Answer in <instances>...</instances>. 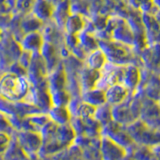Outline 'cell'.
<instances>
[{
	"instance_id": "cell-1",
	"label": "cell",
	"mask_w": 160,
	"mask_h": 160,
	"mask_svg": "<svg viewBox=\"0 0 160 160\" xmlns=\"http://www.w3.org/2000/svg\"><path fill=\"white\" fill-rule=\"evenodd\" d=\"M33 87L27 76L6 72L0 77V98L7 102H24Z\"/></svg>"
},
{
	"instance_id": "cell-2",
	"label": "cell",
	"mask_w": 160,
	"mask_h": 160,
	"mask_svg": "<svg viewBox=\"0 0 160 160\" xmlns=\"http://www.w3.org/2000/svg\"><path fill=\"white\" fill-rule=\"evenodd\" d=\"M16 140L19 146L26 154L27 157L37 156L43 145V139L40 132L29 130H18Z\"/></svg>"
},
{
	"instance_id": "cell-3",
	"label": "cell",
	"mask_w": 160,
	"mask_h": 160,
	"mask_svg": "<svg viewBox=\"0 0 160 160\" xmlns=\"http://www.w3.org/2000/svg\"><path fill=\"white\" fill-rule=\"evenodd\" d=\"M100 150L102 160H123L126 156L125 148L106 136L100 139Z\"/></svg>"
},
{
	"instance_id": "cell-4",
	"label": "cell",
	"mask_w": 160,
	"mask_h": 160,
	"mask_svg": "<svg viewBox=\"0 0 160 160\" xmlns=\"http://www.w3.org/2000/svg\"><path fill=\"white\" fill-rule=\"evenodd\" d=\"M106 94V102L111 106L122 104L128 99L130 90L121 83L113 84L105 90Z\"/></svg>"
},
{
	"instance_id": "cell-5",
	"label": "cell",
	"mask_w": 160,
	"mask_h": 160,
	"mask_svg": "<svg viewBox=\"0 0 160 160\" xmlns=\"http://www.w3.org/2000/svg\"><path fill=\"white\" fill-rule=\"evenodd\" d=\"M101 77V72L97 70H93L85 65L79 72V82L81 87V93L88 91L90 89L96 88L97 83Z\"/></svg>"
},
{
	"instance_id": "cell-6",
	"label": "cell",
	"mask_w": 160,
	"mask_h": 160,
	"mask_svg": "<svg viewBox=\"0 0 160 160\" xmlns=\"http://www.w3.org/2000/svg\"><path fill=\"white\" fill-rule=\"evenodd\" d=\"M47 114L50 120L59 126L69 124L73 117L68 106H52Z\"/></svg>"
},
{
	"instance_id": "cell-7",
	"label": "cell",
	"mask_w": 160,
	"mask_h": 160,
	"mask_svg": "<svg viewBox=\"0 0 160 160\" xmlns=\"http://www.w3.org/2000/svg\"><path fill=\"white\" fill-rule=\"evenodd\" d=\"M43 44L42 35L38 32H31L27 33L22 39L21 49L30 53H37L41 50Z\"/></svg>"
},
{
	"instance_id": "cell-8",
	"label": "cell",
	"mask_w": 160,
	"mask_h": 160,
	"mask_svg": "<svg viewBox=\"0 0 160 160\" xmlns=\"http://www.w3.org/2000/svg\"><path fill=\"white\" fill-rule=\"evenodd\" d=\"M80 97H81L82 101L92 105L94 107H99L107 103L105 90L100 88H93L88 90V91H84L81 93Z\"/></svg>"
},
{
	"instance_id": "cell-9",
	"label": "cell",
	"mask_w": 160,
	"mask_h": 160,
	"mask_svg": "<svg viewBox=\"0 0 160 160\" xmlns=\"http://www.w3.org/2000/svg\"><path fill=\"white\" fill-rule=\"evenodd\" d=\"M107 63V56L102 49H95L91 51L86 57V66L93 70L101 71Z\"/></svg>"
},
{
	"instance_id": "cell-10",
	"label": "cell",
	"mask_w": 160,
	"mask_h": 160,
	"mask_svg": "<svg viewBox=\"0 0 160 160\" xmlns=\"http://www.w3.org/2000/svg\"><path fill=\"white\" fill-rule=\"evenodd\" d=\"M140 79H141V76H140L139 69L137 67L133 65H128L125 67L123 85H125L129 90L135 91L140 83Z\"/></svg>"
},
{
	"instance_id": "cell-11",
	"label": "cell",
	"mask_w": 160,
	"mask_h": 160,
	"mask_svg": "<svg viewBox=\"0 0 160 160\" xmlns=\"http://www.w3.org/2000/svg\"><path fill=\"white\" fill-rule=\"evenodd\" d=\"M94 119L98 121L100 124L104 126L110 122L113 121V117H112V106L109 105L108 103L101 105L96 108V112L94 115Z\"/></svg>"
},
{
	"instance_id": "cell-12",
	"label": "cell",
	"mask_w": 160,
	"mask_h": 160,
	"mask_svg": "<svg viewBox=\"0 0 160 160\" xmlns=\"http://www.w3.org/2000/svg\"><path fill=\"white\" fill-rule=\"evenodd\" d=\"M83 20L81 16L78 14L71 15L69 16L65 22V28H66L68 34H73V35H77L80 32H82L83 29Z\"/></svg>"
},
{
	"instance_id": "cell-13",
	"label": "cell",
	"mask_w": 160,
	"mask_h": 160,
	"mask_svg": "<svg viewBox=\"0 0 160 160\" xmlns=\"http://www.w3.org/2000/svg\"><path fill=\"white\" fill-rule=\"evenodd\" d=\"M33 11L35 13V17L39 19H45L50 16L52 9L46 0H37L35 2Z\"/></svg>"
},
{
	"instance_id": "cell-14",
	"label": "cell",
	"mask_w": 160,
	"mask_h": 160,
	"mask_svg": "<svg viewBox=\"0 0 160 160\" xmlns=\"http://www.w3.org/2000/svg\"><path fill=\"white\" fill-rule=\"evenodd\" d=\"M12 141V138L10 134L5 132H0V156H3L5 152L10 146V143Z\"/></svg>"
},
{
	"instance_id": "cell-15",
	"label": "cell",
	"mask_w": 160,
	"mask_h": 160,
	"mask_svg": "<svg viewBox=\"0 0 160 160\" xmlns=\"http://www.w3.org/2000/svg\"><path fill=\"white\" fill-rule=\"evenodd\" d=\"M12 129H14V127L11 125V123L9 122L8 118L2 113H0V132H5V133L10 134V132L12 131Z\"/></svg>"
},
{
	"instance_id": "cell-16",
	"label": "cell",
	"mask_w": 160,
	"mask_h": 160,
	"mask_svg": "<svg viewBox=\"0 0 160 160\" xmlns=\"http://www.w3.org/2000/svg\"><path fill=\"white\" fill-rule=\"evenodd\" d=\"M0 36H1V31H0Z\"/></svg>"
}]
</instances>
